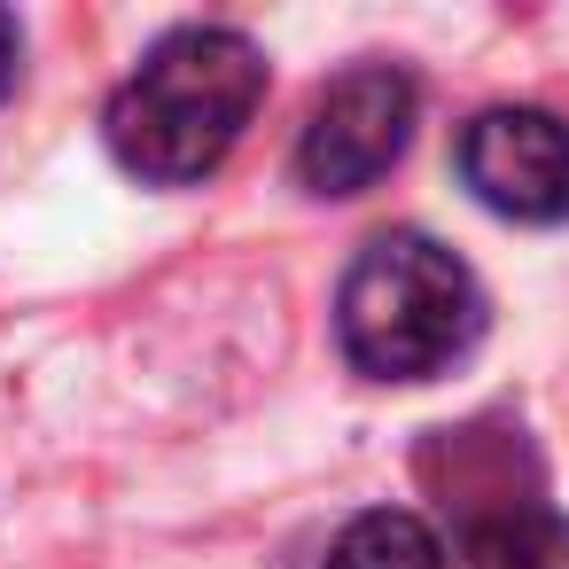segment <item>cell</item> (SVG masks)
<instances>
[{
	"mask_svg": "<svg viewBox=\"0 0 569 569\" xmlns=\"http://www.w3.org/2000/svg\"><path fill=\"white\" fill-rule=\"evenodd\" d=\"M258 102H266L258 40L234 32V24H180L110 94L102 133H110V157L133 180L196 188V180H211L234 157V141L258 118Z\"/></svg>",
	"mask_w": 569,
	"mask_h": 569,
	"instance_id": "obj_1",
	"label": "cell"
},
{
	"mask_svg": "<svg viewBox=\"0 0 569 569\" xmlns=\"http://www.w3.org/2000/svg\"><path fill=\"white\" fill-rule=\"evenodd\" d=\"M483 336L476 273L429 234H375L336 289V343L367 382H429Z\"/></svg>",
	"mask_w": 569,
	"mask_h": 569,
	"instance_id": "obj_2",
	"label": "cell"
},
{
	"mask_svg": "<svg viewBox=\"0 0 569 569\" xmlns=\"http://www.w3.org/2000/svg\"><path fill=\"white\" fill-rule=\"evenodd\" d=\"M421 87L398 63H359L336 87H320L305 133H297V180L305 196H367L413 141Z\"/></svg>",
	"mask_w": 569,
	"mask_h": 569,
	"instance_id": "obj_3",
	"label": "cell"
},
{
	"mask_svg": "<svg viewBox=\"0 0 569 569\" xmlns=\"http://www.w3.org/2000/svg\"><path fill=\"white\" fill-rule=\"evenodd\" d=\"M452 164H460L468 196L515 227H561L569 219V118H553V110L499 102V110L468 118Z\"/></svg>",
	"mask_w": 569,
	"mask_h": 569,
	"instance_id": "obj_4",
	"label": "cell"
},
{
	"mask_svg": "<svg viewBox=\"0 0 569 569\" xmlns=\"http://www.w3.org/2000/svg\"><path fill=\"white\" fill-rule=\"evenodd\" d=\"M460 553H468V569H569V515L546 499L499 491L491 507H468Z\"/></svg>",
	"mask_w": 569,
	"mask_h": 569,
	"instance_id": "obj_5",
	"label": "cell"
},
{
	"mask_svg": "<svg viewBox=\"0 0 569 569\" xmlns=\"http://www.w3.org/2000/svg\"><path fill=\"white\" fill-rule=\"evenodd\" d=\"M320 569H445V546L421 515L406 507H367L343 522V538L328 546Z\"/></svg>",
	"mask_w": 569,
	"mask_h": 569,
	"instance_id": "obj_6",
	"label": "cell"
},
{
	"mask_svg": "<svg viewBox=\"0 0 569 569\" xmlns=\"http://www.w3.org/2000/svg\"><path fill=\"white\" fill-rule=\"evenodd\" d=\"M17 79H24V24L0 9V102L17 94Z\"/></svg>",
	"mask_w": 569,
	"mask_h": 569,
	"instance_id": "obj_7",
	"label": "cell"
}]
</instances>
